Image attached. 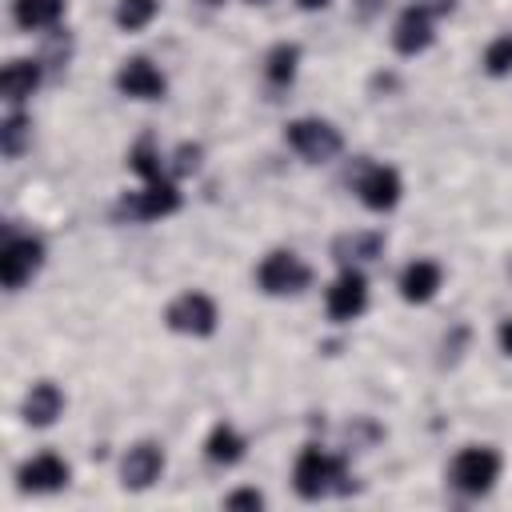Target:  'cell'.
Listing matches in <instances>:
<instances>
[{
	"label": "cell",
	"mask_w": 512,
	"mask_h": 512,
	"mask_svg": "<svg viewBox=\"0 0 512 512\" xmlns=\"http://www.w3.org/2000/svg\"><path fill=\"white\" fill-rule=\"evenodd\" d=\"M292 484L304 500H320L328 492H348V464L316 444H308L300 456H296V468H292Z\"/></svg>",
	"instance_id": "cell-1"
},
{
	"label": "cell",
	"mask_w": 512,
	"mask_h": 512,
	"mask_svg": "<svg viewBox=\"0 0 512 512\" xmlns=\"http://www.w3.org/2000/svg\"><path fill=\"white\" fill-rule=\"evenodd\" d=\"M448 480L456 492L464 496H484L496 480H500V452L488 444H468L452 456L448 464Z\"/></svg>",
	"instance_id": "cell-2"
},
{
	"label": "cell",
	"mask_w": 512,
	"mask_h": 512,
	"mask_svg": "<svg viewBox=\"0 0 512 512\" xmlns=\"http://www.w3.org/2000/svg\"><path fill=\"white\" fill-rule=\"evenodd\" d=\"M284 140H288V148L300 152L308 164H324V160H332V156L344 148L340 132H336L328 120H320V116H300V120H292V124L284 128Z\"/></svg>",
	"instance_id": "cell-3"
},
{
	"label": "cell",
	"mask_w": 512,
	"mask_h": 512,
	"mask_svg": "<svg viewBox=\"0 0 512 512\" xmlns=\"http://www.w3.org/2000/svg\"><path fill=\"white\" fill-rule=\"evenodd\" d=\"M256 284L268 296H296L312 284V268L296 252H268L256 268Z\"/></svg>",
	"instance_id": "cell-4"
},
{
	"label": "cell",
	"mask_w": 512,
	"mask_h": 512,
	"mask_svg": "<svg viewBox=\"0 0 512 512\" xmlns=\"http://www.w3.org/2000/svg\"><path fill=\"white\" fill-rule=\"evenodd\" d=\"M164 324L184 336H212L216 332V304L204 292H180L164 308Z\"/></svg>",
	"instance_id": "cell-5"
},
{
	"label": "cell",
	"mask_w": 512,
	"mask_h": 512,
	"mask_svg": "<svg viewBox=\"0 0 512 512\" xmlns=\"http://www.w3.org/2000/svg\"><path fill=\"white\" fill-rule=\"evenodd\" d=\"M352 188L364 200V208H372V212L396 208L400 204V192H404L396 168H388V164H360V172L352 176Z\"/></svg>",
	"instance_id": "cell-6"
},
{
	"label": "cell",
	"mask_w": 512,
	"mask_h": 512,
	"mask_svg": "<svg viewBox=\"0 0 512 512\" xmlns=\"http://www.w3.org/2000/svg\"><path fill=\"white\" fill-rule=\"evenodd\" d=\"M180 208V192L172 180H148L144 192H128L120 204H116V216H128V220H160V216H172Z\"/></svg>",
	"instance_id": "cell-7"
},
{
	"label": "cell",
	"mask_w": 512,
	"mask_h": 512,
	"mask_svg": "<svg viewBox=\"0 0 512 512\" xmlns=\"http://www.w3.org/2000/svg\"><path fill=\"white\" fill-rule=\"evenodd\" d=\"M44 264V244L36 236H12L0 252V276H4V288L16 292L24 288Z\"/></svg>",
	"instance_id": "cell-8"
},
{
	"label": "cell",
	"mask_w": 512,
	"mask_h": 512,
	"mask_svg": "<svg viewBox=\"0 0 512 512\" xmlns=\"http://www.w3.org/2000/svg\"><path fill=\"white\" fill-rule=\"evenodd\" d=\"M160 472H164V448L152 444V440L132 444V448L124 452V460H120V480H124V488H132V492L152 488V484L160 480Z\"/></svg>",
	"instance_id": "cell-9"
},
{
	"label": "cell",
	"mask_w": 512,
	"mask_h": 512,
	"mask_svg": "<svg viewBox=\"0 0 512 512\" xmlns=\"http://www.w3.org/2000/svg\"><path fill=\"white\" fill-rule=\"evenodd\" d=\"M368 308V280L360 268H344L328 288V316L332 320H356Z\"/></svg>",
	"instance_id": "cell-10"
},
{
	"label": "cell",
	"mask_w": 512,
	"mask_h": 512,
	"mask_svg": "<svg viewBox=\"0 0 512 512\" xmlns=\"http://www.w3.org/2000/svg\"><path fill=\"white\" fill-rule=\"evenodd\" d=\"M116 88H120L124 96H132V100H160L164 88H168V80H164V72H160L152 60L132 56V60L120 64V72H116Z\"/></svg>",
	"instance_id": "cell-11"
},
{
	"label": "cell",
	"mask_w": 512,
	"mask_h": 512,
	"mask_svg": "<svg viewBox=\"0 0 512 512\" xmlns=\"http://www.w3.org/2000/svg\"><path fill=\"white\" fill-rule=\"evenodd\" d=\"M68 476H72V468L56 452H40V456L24 460L20 472H16V480H20L24 492H56V488L68 484Z\"/></svg>",
	"instance_id": "cell-12"
},
{
	"label": "cell",
	"mask_w": 512,
	"mask_h": 512,
	"mask_svg": "<svg viewBox=\"0 0 512 512\" xmlns=\"http://www.w3.org/2000/svg\"><path fill=\"white\" fill-rule=\"evenodd\" d=\"M432 20H436V16H428L420 4L404 8L400 20H396V28H392V48L404 52V56L424 52V48L432 44V36H436V32H432Z\"/></svg>",
	"instance_id": "cell-13"
},
{
	"label": "cell",
	"mask_w": 512,
	"mask_h": 512,
	"mask_svg": "<svg viewBox=\"0 0 512 512\" xmlns=\"http://www.w3.org/2000/svg\"><path fill=\"white\" fill-rule=\"evenodd\" d=\"M24 420L32 424V428H48L60 412H64V392L52 384V380H40V384H32L28 388V396H24Z\"/></svg>",
	"instance_id": "cell-14"
},
{
	"label": "cell",
	"mask_w": 512,
	"mask_h": 512,
	"mask_svg": "<svg viewBox=\"0 0 512 512\" xmlns=\"http://www.w3.org/2000/svg\"><path fill=\"white\" fill-rule=\"evenodd\" d=\"M384 252V236L380 232H344L332 240V256L344 264V268H356V264H368Z\"/></svg>",
	"instance_id": "cell-15"
},
{
	"label": "cell",
	"mask_w": 512,
	"mask_h": 512,
	"mask_svg": "<svg viewBox=\"0 0 512 512\" xmlns=\"http://www.w3.org/2000/svg\"><path fill=\"white\" fill-rule=\"evenodd\" d=\"M440 288V264L436 260H412L404 272H400V296L408 304H424L432 300Z\"/></svg>",
	"instance_id": "cell-16"
},
{
	"label": "cell",
	"mask_w": 512,
	"mask_h": 512,
	"mask_svg": "<svg viewBox=\"0 0 512 512\" xmlns=\"http://www.w3.org/2000/svg\"><path fill=\"white\" fill-rule=\"evenodd\" d=\"M40 84V64L36 60H8L0 76V92L8 104H24Z\"/></svg>",
	"instance_id": "cell-17"
},
{
	"label": "cell",
	"mask_w": 512,
	"mask_h": 512,
	"mask_svg": "<svg viewBox=\"0 0 512 512\" xmlns=\"http://www.w3.org/2000/svg\"><path fill=\"white\" fill-rule=\"evenodd\" d=\"M12 16L20 28L40 32V28H56L64 16V0H12Z\"/></svg>",
	"instance_id": "cell-18"
},
{
	"label": "cell",
	"mask_w": 512,
	"mask_h": 512,
	"mask_svg": "<svg viewBox=\"0 0 512 512\" xmlns=\"http://www.w3.org/2000/svg\"><path fill=\"white\" fill-rule=\"evenodd\" d=\"M244 448H248L244 436H240L232 424H224V420H220V424L208 432V440H204V452H208L212 464H236V460L244 456Z\"/></svg>",
	"instance_id": "cell-19"
},
{
	"label": "cell",
	"mask_w": 512,
	"mask_h": 512,
	"mask_svg": "<svg viewBox=\"0 0 512 512\" xmlns=\"http://www.w3.org/2000/svg\"><path fill=\"white\" fill-rule=\"evenodd\" d=\"M296 64H300V48L296 44H276L268 56H264V76L272 84H288L296 76Z\"/></svg>",
	"instance_id": "cell-20"
},
{
	"label": "cell",
	"mask_w": 512,
	"mask_h": 512,
	"mask_svg": "<svg viewBox=\"0 0 512 512\" xmlns=\"http://www.w3.org/2000/svg\"><path fill=\"white\" fill-rule=\"evenodd\" d=\"M28 136H32L28 116H24V112H8L4 124H0V148H4V156L16 160V156L24 152V144H28Z\"/></svg>",
	"instance_id": "cell-21"
},
{
	"label": "cell",
	"mask_w": 512,
	"mask_h": 512,
	"mask_svg": "<svg viewBox=\"0 0 512 512\" xmlns=\"http://www.w3.org/2000/svg\"><path fill=\"white\" fill-rule=\"evenodd\" d=\"M156 12H160L156 0H120V4H116V24H120L124 32H140V28L152 24Z\"/></svg>",
	"instance_id": "cell-22"
},
{
	"label": "cell",
	"mask_w": 512,
	"mask_h": 512,
	"mask_svg": "<svg viewBox=\"0 0 512 512\" xmlns=\"http://www.w3.org/2000/svg\"><path fill=\"white\" fill-rule=\"evenodd\" d=\"M128 164H132V172H140L144 180H164V164H160V152H156L152 136H140V140H136V148L128 152Z\"/></svg>",
	"instance_id": "cell-23"
},
{
	"label": "cell",
	"mask_w": 512,
	"mask_h": 512,
	"mask_svg": "<svg viewBox=\"0 0 512 512\" xmlns=\"http://www.w3.org/2000/svg\"><path fill=\"white\" fill-rule=\"evenodd\" d=\"M484 72L488 76H508L512 72V36H496L484 48Z\"/></svg>",
	"instance_id": "cell-24"
},
{
	"label": "cell",
	"mask_w": 512,
	"mask_h": 512,
	"mask_svg": "<svg viewBox=\"0 0 512 512\" xmlns=\"http://www.w3.org/2000/svg\"><path fill=\"white\" fill-rule=\"evenodd\" d=\"M224 504L228 508H264V496L256 488H240V492H228Z\"/></svg>",
	"instance_id": "cell-25"
},
{
	"label": "cell",
	"mask_w": 512,
	"mask_h": 512,
	"mask_svg": "<svg viewBox=\"0 0 512 512\" xmlns=\"http://www.w3.org/2000/svg\"><path fill=\"white\" fill-rule=\"evenodd\" d=\"M196 164H200V144H180V152H176V172L188 176V172H196Z\"/></svg>",
	"instance_id": "cell-26"
},
{
	"label": "cell",
	"mask_w": 512,
	"mask_h": 512,
	"mask_svg": "<svg viewBox=\"0 0 512 512\" xmlns=\"http://www.w3.org/2000/svg\"><path fill=\"white\" fill-rule=\"evenodd\" d=\"M416 4H420L428 16H448V12L456 8V0H416Z\"/></svg>",
	"instance_id": "cell-27"
},
{
	"label": "cell",
	"mask_w": 512,
	"mask_h": 512,
	"mask_svg": "<svg viewBox=\"0 0 512 512\" xmlns=\"http://www.w3.org/2000/svg\"><path fill=\"white\" fill-rule=\"evenodd\" d=\"M380 8H384V0H356V16H364V20L376 16Z\"/></svg>",
	"instance_id": "cell-28"
},
{
	"label": "cell",
	"mask_w": 512,
	"mask_h": 512,
	"mask_svg": "<svg viewBox=\"0 0 512 512\" xmlns=\"http://www.w3.org/2000/svg\"><path fill=\"white\" fill-rule=\"evenodd\" d=\"M500 348L512 356V320H504V324H500Z\"/></svg>",
	"instance_id": "cell-29"
},
{
	"label": "cell",
	"mask_w": 512,
	"mask_h": 512,
	"mask_svg": "<svg viewBox=\"0 0 512 512\" xmlns=\"http://www.w3.org/2000/svg\"><path fill=\"white\" fill-rule=\"evenodd\" d=\"M300 8H308V12H316V8H328V0H296Z\"/></svg>",
	"instance_id": "cell-30"
},
{
	"label": "cell",
	"mask_w": 512,
	"mask_h": 512,
	"mask_svg": "<svg viewBox=\"0 0 512 512\" xmlns=\"http://www.w3.org/2000/svg\"><path fill=\"white\" fill-rule=\"evenodd\" d=\"M248 4H268V0H248Z\"/></svg>",
	"instance_id": "cell-31"
}]
</instances>
